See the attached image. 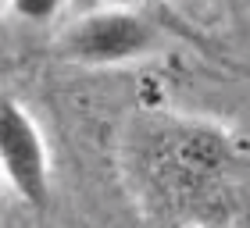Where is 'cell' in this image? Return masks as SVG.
<instances>
[{
    "label": "cell",
    "mask_w": 250,
    "mask_h": 228,
    "mask_svg": "<svg viewBox=\"0 0 250 228\" xmlns=\"http://www.w3.org/2000/svg\"><path fill=\"white\" fill-rule=\"evenodd\" d=\"M7 7L25 25H47V21H54L61 15L64 0H7Z\"/></svg>",
    "instance_id": "3"
},
{
    "label": "cell",
    "mask_w": 250,
    "mask_h": 228,
    "mask_svg": "<svg viewBox=\"0 0 250 228\" xmlns=\"http://www.w3.org/2000/svg\"><path fill=\"white\" fill-rule=\"evenodd\" d=\"M107 7H125V11H136L140 4H146V0H104Z\"/></svg>",
    "instance_id": "4"
},
{
    "label": "cell",
    "mask_w": 250,
    "mask_h": 228,
    "mask_svg": "<svg viewBox=\"0 0 250 228\" xmlns=\"http://www.w3.org/2000/svg\"><path fill=\"white\" fill-rule=\"evenodd\" d=\"M64 54L79 64L115 68L129 61H143L157 47V29L136 11L100 7L89 11L64 32Z\"/></svg>",
    "instance_id": "1"
},
{
    "label": "cell",
    "mask_w": 250,
    "mask_h": 228,
    "mask_svg": "<svg viewBox=\"0 0 250 228\" xmlns=\"http://www.w3.org/2000/svg\"><path fill=\"white\" fill-rule=\"evenodd\" d=\"M0 175L29 207H43L50 200V153L43 132L7 93H0Z\"/></svg>",
    "instance_id": "2"
}]
</instances>
